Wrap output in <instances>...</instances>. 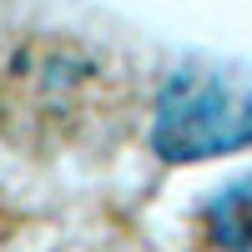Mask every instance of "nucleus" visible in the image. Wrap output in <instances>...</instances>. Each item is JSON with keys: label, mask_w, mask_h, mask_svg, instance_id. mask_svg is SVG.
<instances>
[{"label": "nucleus", "mask_w": 252, "mask_h": 252, "mask_svg": "<svg viewBox=\"0 0 252 252\" xmlns=\"http://www.w3.org/2000/svg\"><path fill=\"white\" fill-rule=\"evenodd\" d=\"M161 161H212L252 146V76L232 71H177L152 121Z\"/></svg>", "instance_id": "obj_1"}, {"label": "nucleus", "mask_w": 252, "mask_h": 252, "mask_svg": "<svg viewBox=\"0 0 252 252\" xmlns=\"http://www.w3.org/2000/svg\"><path fill=\"white\" fill-rule=\"evenodd\" d=\"M202 242L212 252H252V172L207 202L202 212Z\"/></svg>", "instance_id": "obj_2"}]
</instances>
